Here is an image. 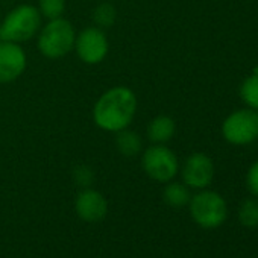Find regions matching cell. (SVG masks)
<instances>
[{"label": "cell", "mask_w": 258, "mask_h": 258, "mask_svg": "<svg viewBox=\"0 0 258 258\" xmlns=\"http://www.w3.org/2000/svg\"><path fill=\"white\" fill-rule=\"evenodd\" d=\"M139 100L136 93L123 85L106 90L94 103L93 120L106 133H118L131 126L137 114Z\"/></svg>", "instance_id": "obj_1"}, {"label": "cell", "mask_w": 258, "mask_h": 258, "mask_svg": "<svg viewBox=\"0 0 258 258\" xmlns=\"http://www.w3.org/2000/svg\"><path fill=\"white\" fill-rule=\"evenodd\" d=\"M41 29V14L34 5H19L11 10L0 25V40L25 43L38 35Z\"/></svg>", "instance_id": "obj_2"}, {"label": "cell", "mask_w": 258, "mask_h": 258, "mask_svg": "<svg viewBox=\"0 0 258 258\" xmlns=\"http://www.w3.org/2000/svg\"><path fill=\"white\" fill-rule=\"evenodd\" d=\"M76 32L73 25L64 17L49 20L38 32V50L49 59H58L75 49Z\"/></svg>", "instance_id": "obj_3"}, {"label": "cell", "mask_w": 258, "mask_h": 258, "mask_svg": "<svg viewBox=\"0 0 258 258\" xmlns=\"http://www.w3.org/2000/svg\"><path fill=\"white\" fill-rule=\"evenodd\" d=\"M188 207L191 219L204 229L219 228L228 216L225 199L219 193L205 188L191 196Z\"/></svg>", "instance_id": "obj_4"}, {"label": "cell", "mask_w": 258, "mask_h": 258, "mask_svg": "<svg viewBox=\"0 0 258 258\" xmlns=\"http://www.w3.org/2000/svg\"><path fill=\"white\" fill-rule=\"evenodd\" d=\"M222 136L235 146H246L258 140V111L243 108L231 112L222 123Z\"/></svg>", "instance_id": "obj_5"}, {"label": "cell", "mask_w": 258, "mask_h": 258, "mask_svg": "<svg viewBox=\"0 0 258 258\" xmlns=\"http://www.w3.org/2000/svg\"><path fill=\"white\" fill-rule=\"evenodd\" d=\"M142 167L151 179L164 184L172 181L179 172L178 157L166 145L149 146L142 155Z\"/></svg>", "instance_id": "obj_6"}, {"label": "cell", "mask_w": 258, "mask_h": 258, "mask_svg": "<svg viewBox=\"0 0 258 258\" xmlns=\"http://www.w3.org/2000/svg\"><path fill=\"white\" fill-rule=\"evenodd\" d=\"M75 50L79 59L88 66H96L102 62L109 50V43L103 29L97 26H90L82 29L76 35Z\"/></svg>", "instance_id": "obj_7"}, {"label": "cell", "mask_w": 258, "mask_h": 258, "mask_svg": "<svg viewBox=\"0 0 258 258\" xmlns=\"http://www.w3.org/2000/svg\"><path fill=\"white\" fill-rule=\"evenodd\" d=\"M181 176H182V182L188 188H196V190L207 188L214 178L213 160L202 152L191 154L182 166Z\"/></svg>", "instance_id": "obj_8"}, {"label": "cell", "mask_w": 258, "mask_h": 258, "mask_svg": "<svg viewBox=\"0 0 258 258\" xmlns=\"http://www.w3.org/2000/svg\"><path fill=\"white\" fill-rule=\"evenodd\" d=\"M28 58L20 44L0 40V84L19 79L26 70Z\"/></svg>", "instance_id": "obj_9"}, {"label": "cell", "mask_w": 258, "mask_h": 258, "mask_svg": "<svg viewBox=\"0 0 258 258\" xmlns=\"http://www.w3.org/2000/svg\"><path fill=\"white\" fill-rule=\"evenodd\" d=\"M75 211L84 222H100L108 213V201L100 191L91 187L82 188L75 199Z\"/></svg>", "instance_id": "obj_10"}, {"label": "cell", "mask_w": 258, "mask_h": 258, "mask_svg": "<svg viewBox=\"0 0 258 258\" xmlns=\"http://www.w3.org/2000/svg\"><path fill=\"white\" fill-rule=\"evenodd\" d=\"M176 133L175 120L169 115H157L148 126V137L154 145H166Z\"/></svg>", "instance_id": "obj_11"}, {"label": "cell", "mask_w": 258, "mask_h": 258, "mask_svg": "<svg viewBox=\"0 0 258 258\" xmlns=\"http://www.w3.org/2000/svg\"><path fill=\"white\" fill-rule=\"evenodd\" d=\"M115 148L117 151L124 157H136L143 149L142 137L129 129H123V131L115 133Z\"/></svg>", "instance_id": "obj_12"}, {"label": "cell", "mask_w": 258, "mask_h": 258, "mask_svg": "<svg viewBox=\"0 0 258 258\" xmlns=\"http://www.w3.org/2000/svg\"><path fill=\"white\" fill-rule=\"evenodd\" d=\"M163 199L164 202L172 207V208H182L185 205H188L191 195H190V188L184 184V182H173L169 181L167 185L164 187L163 191Z\"/></svg>", "instance_id": "obj_13"}, {"label": "cell", "mask_w": 258, "mask_h": 258, "mask_svg": "<svg viewBox=\"0 0 258 258\" xmlns=\"http://www.w3.org/2000/svg\"><path fill=\"white\" fill-rule=\"evenodd\" d=\"M240 97L247 105V108L258 111V66H255L252 75L243 81L240 87Z\"/></svg>", "instance_id": "obj_14"}, {"label": "cell", "mask_w": 258, "mask_h": 258, "mask_svg": "<svg viewBox=\"0 0 258 258\" xmlns=\"http://www.w3.org/2000/svg\"><path fill=\"white\" fill-rule=\"evenodd\" d=\"M115 17H117V13H115V8L108 4V2H103L100 5L96 7L94 13H93V20H94V25L100 29H105V28H111L115 22Z\"/></svg>", "instance_id": "obj_15"}, {"label": "cell", "mask_w": 258, "mask_h": 258, "mask_svg": "<svg viewBox=\"0 0 258 258\" xmlns=\"http://www.w3.org/2000/svg\"><path fill=\"white\" fill-rule=\"evenodd\" d=\"M238 219L243 226L256 228L258 226V201L246 199L238 210Z\"/></svg>", "instance_id": "obj_16"}, {"label": "cell", "mask_w": 258, "mask_h": 258, "mask_svg": "<svg viewBox=\"0 0 258 258\" xmlns=\"http://www.w3.org/2000/svg\"><path fill=\"white\" fill-rule=\"evenodd\" d=\"M37 8L41 17L47 20L61 19L66 11V0H40Z\"/></svg>", "instance_id": "obj_17"}, {"label": "cell", "mask_w": 258, "mask_h": 258, "mask_svg": "<svg viewBox=\"0 0 258 258\" xmlns=\"http://www.w3.org/2000/svg\"><path fill=\"white\" fill-rule=\"evenodd\" d=\"M73 179L76 181V184L82 188H88L91 187L93 181H94V175L91 172L90 167L87 166H78L75 170H73Z\"/></svg>", "instance_id": "obj_18"}, {"label": "cell", "mask_w": 258, "mask_h": 258, "mask_svg": "<svg viewBox=\"0 0 258 258\" xmlns=\"http://www.w3.org/2000/svg\"><path fill=\"white\" fill-rule=\"evenodd\" d=\"M246 185L247 190L258 198V160L249 167L247 175H246Z\"/></svg>", "instance_id": "obj_19"}]
</instances>
